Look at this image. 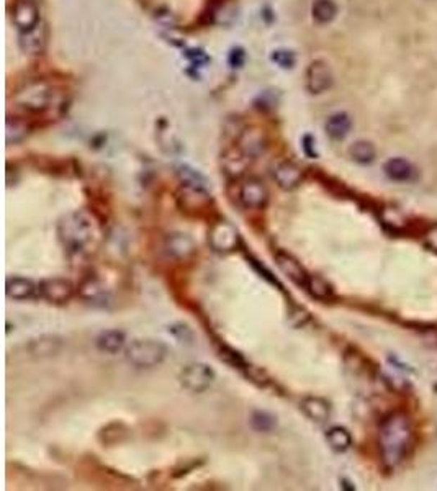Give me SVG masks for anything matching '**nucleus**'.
Masks as SVG:
<instances>
[{
	"instance_id": "nucleus-1",
	"label": "nucleus",
	"mask_w": 437,
	"mask_h": 491,
	"mask_svg": "<svg viewBox=\"0 0 437 491\" xmlns=\"http://www.w3.org/2000/svg\"><path fill=\"white\" fill-rule=\"evenodd\" d=\"M58 240L69 256H89L100 244L102 225L92 211L74 210L59 220Z\"/></svg>"
},
{
	"instance_id": "nucleus-2",
	"label": "nucleus",
	"mask_w": 437,
	"mask_h": 491,
	"mask_svg": "<svg viewBox=\"0 0 437 491\" xmlns=\"http://www.w3.org/2000/svg\"><path fill=\"white\" fill-rule=\"evenodd\" d=\"M415 445V428L411 418L401 411L385 416L379 429V450L385 469L395 470L408 459Z\"/></svg>"
},
{
	"instance_id": "nucleus-3",
	"label": "nucleus",
	"mask_w": 437,
	"mask_h": 491,
	"mask_svg": "<svg viewBox=\"0 0 437 491\" xmlns=\"http://www.w3.org/2000/svg\"><path fill=\"white\" fill-rule=\"evenodd\" d=\"M15 103L25 115L44 117L59 112L64 105L63 93L56 86L49 82H34L18 92Z\"/></svg>"
},
{
	"instance_id": "nucleus-4",
	"label": "nucleus",
	"mask_w": 437,
	"mask_h": 491,
	"mask_svg": "<svg viewBox=\"0 0 437 491\" xmlns=\"http://www.w3.org/2000/svg\"><path fill=\"white\" fill-rule=\"evenodd\" d=\"M169 355V347L157 339H136L126 347L125 357L138 369H152L164 364Z\"/></svg>"
},
{
	"instance_id": "nucleus-5",
	"label": "nucleus",
	"mask_w": 437,
	"mask_h": 491,
	"mask_svg": "<svg viewBox=\"0 0 437 491\" xmlns=\"http://www.w3.org/2000/svg\"><path fill=\"white\" fill-rule=\"evenodd\" d=\"M176 202L182 213L190 216H200L210 210V207L213 205V197L207 190V187L182 183L176 193Z\"/></svg>"
},
{
	"instance_id": "nucleus-6",
	"label": "nucleus",
	"mask_w": 437,
	"mask_h": 491,
	"mask_svg": "<svg viewBox=\"0 0 437 491\" xmlns=\"http://www.w3.org/2000/svg\"><path fill=\"white\" fill-rule=\"evenodd\" d=\"M237 203L246 210H266L270 202V192L264 181L257 177H247L237 182Z\"/></svg>"
},
{
	"instance_id": "nucleus-7",
	"label": "nucleus",
	"mask_w": 437,
	"mask_h": 491,
	"mask_svg": "<svg viewBox=\"0 0 437 491\" xmlns=\"http://www.w3.org/2000/svg\"><path fill=\"white\" fill-rule=\"evenodd\" d=\"M216 379L215 370L205 362H193L178 372V384L190 393H203Z\"/></svg>"
},
{
	"instance_id": "nucleus-8",
	"label": "nucleus",
	"mask_w": 437,
	"mask_h": 491,
	"mask_svg": "<svg viewBox=\"0 0 437 491\" xmlns=\"http://www.w3.org/2000/svg\"><path fill=\"white\" fill-rule=\"evenodd\" d=\"M208 244L218 254H231L241 246L240 231L226 220L213 223L210 231H208Z\"/></svg>"
},
{
	"instance_id": "nucleus-9",
	"label": "nucleus",
	"mask_w": 437,
	"mask_h": 491,
	"mask_svg": "<svg viewBox=\"0 0 437 491\" xmlns=\"http://www.w3.org/2000/svg\"><path fill=\"white\" fill-rule=\"evenodd\" d=\"M332 82H334V76H332L330 64L322 59H315L306 67L305 87L311 96H320V93L330 91Z\"/></svg>"
},
{
	"instance_id": "nucleus-10",
	"label": "nucleus",
	"mask_w": 437,
	"mask_h": 491,
	"mask_svg": "<svg viewBox=\"0 0 437 491\" xmlns=\"http://www.w3.org/2000/svg\"><path fill=\"white\" fill-rule=\"evenodd\" d=\"M39 296L51 305H66L74 296V285L71 280L53 277L44 279L38 284Z\"/></svg>"
},
{
	"instance_id": "nucleus-11",
	"label": "nucleus",
	"mask_w": 437,
	"mask_h": 491,
	"mask_svg": "<svg viewBox=\"0 0 437 491\" xmlns=\"http://www.w3.org/2000/svg\"><path fill=\"white\" fill-rule=\"evenodd\" d=\"M12 20L20 33L32 32L41 23V15H39L37 2L34 0H17L13 5Z\"/></svg>"
},
{
	"instance_id": "nucleus-12",
	"label": "nucleus",
	"mask_w": 437,
	"mask_h": 491,
	"mask_svg": "<svg viewBox=\"0 0 437 491\" xmlns=\"http://www.w3.org/2000/svg\"><path fill=\"white\" fill-rule=\"evenodd\" d=\"M66 346V339L63 336L58 334H41L38 337H33L27 342L25 349L32 357H38V359H48V357L58 355L59 352Z\"/></svg>"
},
{
	"instance_id": "nucleus-13",
	"label": "nucleus",
	"mask_w": 437,
	"mask_h": 491,
	"mask_svg": "<svg viewBox=\"0 0 437 491\" xmlns=\"http://www.w3.org/2000/svg\"><path fill=\"white\" fill-rule=\"evenodd\" d=\"M275 264L279 267L282 274H284L287 279L298 287H303L305 289L308 279H310V274H308L305 267L301 266V262L296 259L295 256H292L290 252L287 251H277L274 254Z\"/></svg>"
},
{
	"instance_id": "nucleus-14",
	"label": "nucleus",
	"mask_w": 437,
	"mask_h": 491,
	"mask_svg": "<svg viewBox=\"0 0 437 491\" xmlns=\"http://www.w3.org/2000/svg\"><path fill=\"white\" fill-rule=\"evenodd\" d=\"M164 251L169 257L177 261H188L195 256L197 244L185 233H171L164 240Z\"/></svg>"
},
{
	"instance_id": "nucleus-15",
	"label": "nucleus",
	"mask_w": 437,
	"mask_h": 491,
	"mask_svg": "<svg viewBox=\"0 0 437 491\" xmlns=\"http://www.w3.org/2000/svg\"><path fill=\"white\" fill-rule=\"evenodd\" d=\"M272 177H274L277 187L285 192H292L300 187L303 182V169L293 161H280L274 166Z\"/></svg>"
},
{
	"instance_id": "nucleus-16",
	"label": "nucleus",
	"mask_w": 437,
	"mask_h": 491,
	"mask_svg": "<svg viewBox=\"0 0 437 491\" xmlns=\"http://www.w3.org/2000/svg\"><path fill=\"white\" fill-rule=\"evenodd\" d=\"M384 174L389 181L398 183L415 182L418 178V169L405 157H390L384 164Z\"/></svg>"
},
{
	"instance_id": "nucleus-17",
	"label": "nucleus",
	"mask_w": 437,
	"mask_h": 491,
	"mask_svg": "<svg viewBox=\"0 0 437 491\" xmlns=\"http://www.w3.org/2000/svg\"><path fill=\"white\" fill-rule=\"evenodd\" d=\"M236 146L249 157V159H257L261 155H264L267 150V138L261 130L251 128V130H242L237 135Z\"/></svg>"
},
{
	"instance_id": "nucleus-18",
	"label": "nucleus",
	"mask_w": 437,
	"mask_h": 491,
	"mask_svg": "<svg viewBox=\"0 0 437 491\" xmlns=\"http://www.w3.org/2000/svg\"><path fill=\"white\" fill-rule=\"evenodd\" d=\"M79 295L87 303L100 306V308H105L110 303V292H108L105 284L100 279H97V277H89V279L84 280L81 287H79Z\"/></svg>"
},
{
	"instance_id": "nucleus-19",
	"label": "nucleus",
	"mask_w": 437,
	"mask_h": 491,
	"mask_svg": "<svg viewBox=\"0 0 437 491\" xmlns=\"http://www.w3.org/2000/svg\"><path fill=\"white\" fill-rule=\"evenodd\" d=\"M5 295L10 300L25 301L33 300L34 296H39L38 285L33 280L25 279V277H8L5 280Z\"/></svg>"
},
{
	"instance_id": "nucleus-20",
	"label": "nucleus",
	"mask_w": 437,
	"mask_h": 491,
	"mask_svg": "<svg viewBox=\"0 0 437 491\" xmlns=\"http://www.w3.org/2000/svg\"><path fill=\"white\" fill-rule=\"evenodd\" d=\"M300 410L308 419H311L313 423L322 424L331 418V403L321 396H305L300 401Z\"/></svg>"
},
{
	"instance_id": "nucleus-21",
	"label": "nucleus",
	"mask_w": 437,
	"mask_h": 491,
	"mask_svg": "<svg viewBox=\"0 0 437 491\" xmlns=\"http://www.w3.org/2000/svg\"><path fill=\"white\" fill-rule=\"evenodd\" d=\"M221 162L223 172L230 178H233V181H240L246 171V167L249 166L251 159L240 150V148L235 146L231 148V150L225 151V155L221 157Z\"/></svg>"
},
{
	"instance_id": "nucleus-22",
	"label": "nucleus",
	"mask_w": 437,
	"mask_h": 491,
	"mask_svg": "<svg viewBox=\"0 0 437 491\" xmlns=\"http://www.w3.org/2000/svg\"><path fill=\"white\" fill-rule=\"evenodd\" d=\"M326 135L334 141H341L349 135L352 130V118L349 117V113L346 112H337L332 113V115L326 120L325 125Z\"/></svg>"
},
{
	"instance_id": "nucleus-23",
	"label": "nucleus",
	"mask_w": 437,
	"mask_h": 491,
	"mask_svg": "<svg viewBox=\"0 0 437 491\" xmlns=\"http://www.w3.org/2000/svg\"><path fill=\"white\" fill-rule=\"evenodd\" d=\"M126 334L122 329H105L97 336L96 346L100 352L105 354H117L125 347Z\"/></svg>"
},
{
	"instance_id": "nucleus-24",
	"label": "nucleus",
	"mask_w": 437,
	"mask_h": 491,
	"mask_svg": "<svg viewBox=\"0 0 437 491\" xmlns=\"http://www.w3.org/2000/svg\"><path fill=\"white\" fill-rule=\"evenodd\" d=\"M46 39H48L46 28L39 23L37 28L32 30V32L20 34V48H22V51L28 54H38L46 48Z\"/></svg>"
},
{
	"instance_id": "nucleus-25",
	"label": "nucleus",
	"mask_w": 437,
	"mask_h": 491,
	"mask_svg": "<svg viewBox=\"0 0 437 491\" xmlns=\"http://www.w3.org/2000/svg\"><path fill=\"white\" fill-rule=\"evenodd\" d=\"M30 128L27 118L25 117H8L7 122H5V140H7V145H20L27 140V136L30 135Z\"/></svg>"
},
{
	"instance_id": "nucleus-26",
	"label": "nucleus",
	"mask_w": 437,
	"mask_h": 491,
	"mask_svg": "<svg viewBox=\"0 0 437 491\" xmlns=\"http://www.w3.org/2000/svg\"><path fill=\"white\" fill-rule=\"evenodd\" d=\"M215 347H216V354H218V357H220V360L225 362L226 365H230L231 369L240 370L241 374H244L247 367L251 365L249 362L244 359V355H242L241 352H237L235 347L225 344L223 341H218Z\"/></svg>"
},
{
	"instance_id": "nucleus-27",
	"label": "nucleus",
	"mask_w": 437,
	"mask_h": 491,
	"mask_svg": "<svg viewBox=\"0 0 437 491\" xmlns=\"http://www.w3.org/2000/svg\"><path fill=\"white\" fill-rule=\"evenodd\" d=\"M337 4L334 0H315L311 4V18L318 25H330L337 17Z\"/></svg>"
},
{
	"instance_id": "nucleus-28",
	"label": "nucleus",
	"mask_w": 437,
	"mask_h": 491,
	"mask_svg": "<svg viewBox=\"0 0 437 491\" xmlns=\"http://www.w3.org/2000/svg\"><path fill=\"white\" fill-rule=\"evenodd\" d=\"M305 289L313 299L320 301H331L334 299V289H332V285L320 275H310Z\"/></svg>"
},
{
	"instance_id": "nucleus-29",
	"label": "nucleus",
	"mask_w": 437,
	"mask_h": 491,
	"mask_svg": "<svg viewBox=\"0 0 437 491\" xmlns=\"http://www.w3.org/2000/svg\"><path fill=\"white\" fill-rule=\"evenodd\" d=\"M326 440H327V445H330L334 452H339V454L349 450L352 445V436L349 431L342 428V426H332V428L327 429Z\"/></svg>"
},
{
	"instance_id": "nucleus-30",
	"label": "nucleus",
	"mask_w": 437,
	"mask_h": 491,
	"mask_svg": "<svg viewBox=\"0 0 437 491\" xmlns=\"http://www.w3.org/2000/svg\"><path fill=\"white\" fill-rule=\"evenodd\" d=\"M347 155H349V157L354 162L360 164V166H367V164H372L375 161L377 150L370 141L360 140V141L352 143L349 146V151H347Z\"/></svg>"
},
{
	"instance_id": "nucleus-31",
	"label": "nucleus",
	"mask_w": 437,
	"mask_h": 491,
	"mask_svg": "<svg viewBox=\"0 0 437 491\" xmlns=\"http://www.w3.org/2000/svg\"><path fill=\"white\" fill-rule=\"evenodd\" d=\"M249 423L251 428L257 431V433H270V431L275 429L277 418L272 413H269V411L256 410L252 411Z\"/></svg>"
},
{
	"instance_id": "nucleus-32",
	"label": "nucleus",
	"mask_w": 437,
	"mask_h": 491,
	"mask_svg": "<svg viewBox=\"0 0 437 491\" xmlns=\"http://www.w3.org/2000/svg\"><path fill=\"white\" fill-rule=\"evenodd\" d=\"M177 177L181 178L182 183H188V185H202L207 187V177L203 176L202 172H198L197 169H193L190 166H187V164H181V166H177Z\"/></svg>"
},
{
	"instance_id": "nucleus-33",
	"label": "nucleus",
	"mask_w": 437,
	"mask_h": 491,
	"mask_svg": "<svg viewBox=\"0 0 437 491\" xmlns=\"http://www.w3.org/2000/svg\"><path fill=\"white\" fill-rule=\"evenodd\" d=\"M272 63L277 64L280 69H285V71H289V69H293L296 64V54L292 51L289 48H279L274 49L270 54Z\"/></svg>"
},
{
	"instance_id": "nucleus-34",
	"label": "nucleus",
	"mask_w": 437,
	"mask_h": 491,
	"mask_svg": "<svg viewBox=\"0 0 437 491\" xmlns=\"http://www.w3.org/2000/svg\"><path fill=\"white\" fill-rule=\"evenodd\" d=\"M311 316L308 311L303 308V306H292V310L289 311V321L293 327H303L305 325L310 323Z\"/></svg>"
},
{
	"instance_id": "nucleus-35",
	"label": "nucleus",
	"mask_w": 437,
	"mask_h": 491,
	"mask_svg": "<svg viewBox=\"0 0 437 491\" xmlns=\"http://www.w3.org/2000/svg\"><path fill=\"white\" fill-rule=\"evenodd\" d=\"M169 332H171L178 342H185V344H190L193 339V332L187 325H182V323L172 325L169 327Z\"/></svg>"
},
{
	"instance_id": "nucleus-36",
	"label": "nucleus",
	"mask_w": 437,
	"mask_h": 491,
	"mask_svg": "<svg viewBox=\"0 0 437 491\" xmlns=\"http://www.w3.org/2000/svg\"><path fill=\"white\" fill-rule=\"evenodd\" d=\"M228 63H230V66L233 69H240L244 66L246 63V51L242 48H233L230 56H228Z\"/></svg>"
},
{
	"instance_id": "nucleus-37",
	"label": "nucleus",
	"mask_w": 437,
	"mask_h": 491,
	"mask_svg": "<svg viewBox=\"0 0 437 491\" xmlns=\"http://www.w3.org/2000/svg\"><path fill=\"white\" fill-rule=\"evenodd\" d=\"M301 150H303V152H305V156L310 157V159H316L318 157L316 141L311 135H305L301 138Z\"/></svg>"
},
{
	"instance_id": "nucleus-38",
	"label": "nucleus",
	"mask_w": 437,
	"mask_h": 491,
	"mask_svg": "<svg viewBox=\"0 0 437 491\" xmlns=\"http://www.w3.org/2000/svg\"><path fill=\"white\" fill-rule=\"evenodd\" d=\"M423 244L428 247L431 252H434V254H437V225L431 226L429 230L424 233Z\"/></svg>"
},
{
	"instance_id": "nucleus-39",
	"label": "nucleus",
	"mask_w": 437,
	"mask_h": 491,
	"mask_svg": "<svg viewBox=\"0 0 437 491\" xmlns=\"http://www.w3.org/2000/svg\"><path fill=\"white\" fill-rule=\"evenodd\" d=\"M251 264H252V266H254V269H256V270H259V274H261V277H264V279H267V280H269V282H270V284H275V285H279V287H280V289H282V285L279 284V280H277V279H275V277H272V274H270V272H269V270H267L264 266H261V264H259V262H257V261H254V259H251Z\"/></svg>"
}]
</instances>
